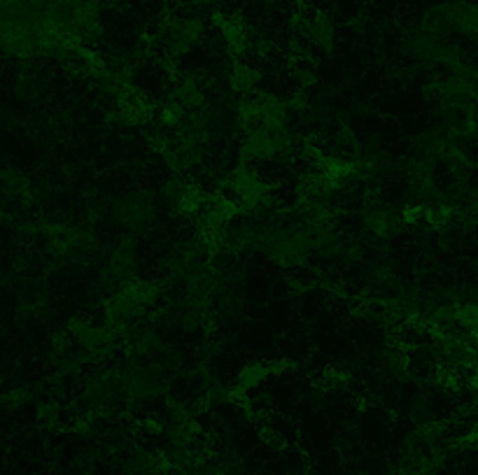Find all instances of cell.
Listing matches in <instances>:
<instances>
[{
	"instance_id": "obj_7",
	"label": "cell",
	"mask_w": 478,
	"mask_h": 475,
	"mask_svg": "<svg viewBox=\"0 0 478 475\" xmlns=\"http://www.w3.org/2000/svg\"><path fill=\"white\" fill-rule=\"evenodd\" d=\"M187 179L180 177V175H175V177H170V179H166L163 182V189H161V198H163V203L168 205L170 210H175L177 208V203H180V198L184 194V189H187Z\"/></svg>"
},
{
	"instance_id": "obj_8",
	"label": "cell",
	"mask_w": 478,
	"mask_h": 475,
	"mask_svg": "<svg viewBox=\"0 0 478 475\" xmlns=\"http://www.w3.org/2000/svg\"><path fill=\"white\" fill-rule=\"evenodd\" d=\"M269 370L271 368H266V366H261V364L245 366V368L240 370V375H238V389H252V387H257V384L264 382V377L269 375Z\"/></svg>"
},
{
	"instance_id": "obj_13",
	"label": "cell",
	"mask_w": 478,
	"mask_h": 475,
	"mask_svg": "<svg viewBox=\"0 0 478 475\" xmlns=\"http://www.w3.org/2000/svg\"><path fill=\"white\" fill-rule=\"evenodd\" d=\"M336 145H339L343 152H353V154L360 152V140H357L355 131L350 126L339 128V133H336Z\"/></svg>"
},
{
	"instance_id": "obj_6",
	"label": "cell",
	"mask_w": 478,
	"mask_h": 475,
	"mask_svg": "<svg viewBox=\"0 0 478 475\" xmlns=\"http://www.w3.org/2000/svg\"><path fill=\"white\" fill-rule=\"evenodd\" d=\"M229 80H231V87L236 89V91L250 93V91H254V89H257L259 80H261V73H259L257 68L247 66V63L236 61L233 68H231V73H229Z\"/></svg>"
},
{
	"instance_id": "obj_3",
	"label": "cell",
	"mask_w": 478,
	"mask_h": 475,
	"mask_svg": "<svg viewBox=\"0 0 478 475\" xmlns=\"http://www.w3.org/2000/svg\"><path fill=\"white\" fill-rule=\"evenodd\" d=\"M276 156V147H273L271 133L261 126H254L247 131V136L240 143V163L252 161H266V159Z\"/></svg>"
},
{
	"instance_id": "obj_12",
	"label": "cell",
	"mask_w": 478,
	"mask_h": 475,
	"mask_svg": "<svg viewBox=\"0 0 478 475\" xmlns=\"http://www.w3.org/2000/svg\"><path fill=\"white\" fill-rule=\"evenodd\" d=\"M0 182H3L5 191L12 194V196H19V194H24V191L28 189L26 177L17 175V172H12V170H5L3 175H0Z\"/></svg>"
},
{
	"instance_id": "obj_4",
	"label": "cell",
	"mask_w": 478,
	"mask_h": 475,
	"mask_svg": "<svg viewBox=\"0 0 478 475\" xmlns=\"http://www.w3.org/2000/svg\"><path fill=\"white\" fill-rule=\"evenodd\" d=\"M257 110H259V126L261 128H285L290 124V107L287 100L278 98L273 93L257 96Z\"/></svg>"
},
{
	"instance_id": "obj_10",
	"label": "cell",
	"mask_w": 478,
	"mask_h": 475,
	"mask_svg": "<svg viewBox=\"0 0 478 475\" xmlns=\"http://www.w3.org/2000/svg\"><path fill=\"white\" fill-rule=\"evenodd\" d=\"M294 77H296V84L301 89H310L317 82V75H315V68L313 63H308V59H299L296 66H294Z\"/></svg>"
},
{
	"instance_id": "obj_1",
	"label": "cell",
	"mask_w": 478,
	"mask_h": 475,
	"mask_svg": "<svg viewBox=\"0 0 478 475\" xmlns=\"http://www.w3.org/2000/svg\"><path fill=\"white\" fill-rule=\"evenodd\" d=\"M112 215L129 231H145L157 217V201L150 191H133L114 203Z\"/></svg>"
},
{
	"instance_id": "obj_11",
	"label": "cell",
	"mask_w": 478,
	"mask_h": 475,
	"mask_svg": "<svg viewBox=\"0 0 478 475\" xmlns=\"http://www.w3.org/2000/svg\"><path fill=\"white\" fill-rule=\"evenodd\" d=\"M184 112L180 105H177L175 100H168L166 105L161 107V112H159V119H161V124L163 126H168V128H177L182 124V119H184Z\"/></svg>"
},
{
	"instance_id": "obj_9",
	"label": "cell",
	"mask_w": 478,
	"mask_h": 475,
	"mask_svg": "<svg viewBox=\"0 0 478 475\" xmlns=\"http://www.w3.org/2000/svg\"><path fill=\"white\" fill-rule=\"evenodd\" d=\"M236 401V391L224 387V384H210L206 387V403L208 406H224V403Z\"/></svg>"
},
{
	"instance_id": "obj_14",
	"label": "cell",
	"mask_w": 478,
	"mask_h": 475,
	"mask_svg": "<svg viewBox=\"0 0 478 475\" xmlns=\"http://www.w3.org/2000/svg\"><path fill=\"white\" fill-rule=\"evenodd\" d=\"M61 417V408L56 406V403H44V406H40V422L42 424H56Z\"/></svg>"
},
{
	"instance_id": "obj_2",
	"label": "cell",
	"mask_w": 478,
	"mask_h": 475,
	"mask_svg": "<svg viewBox=\"0 0 478 475\" xmlns=\"http://www.w3.org/2000/svg\"><path fill=\"white\" fill-rule=\"evenodd\" d=\"M364 231L378 240H392L394 235L404 231V224H401V215L394 208L371 201L364 210Z\"/></svg>"
},
{
	"instance_id": "obj_5",
	"label": "cell",
	"mask_w": 478,
	"mask_h": 475,
	"mask_svg": "<svg viewBox=\"0 0 478 475\" xmlns=\"http://www.w3.org/2000/svg\"><path fill=\"white\" fill-rule=\"evenodd\" d=\"M173 100L184 112H194L208 105L206 91H203L201 82L196 80V77H184V80H180V84H177L173 91Z\"/></svg>"
}]
</instances>
